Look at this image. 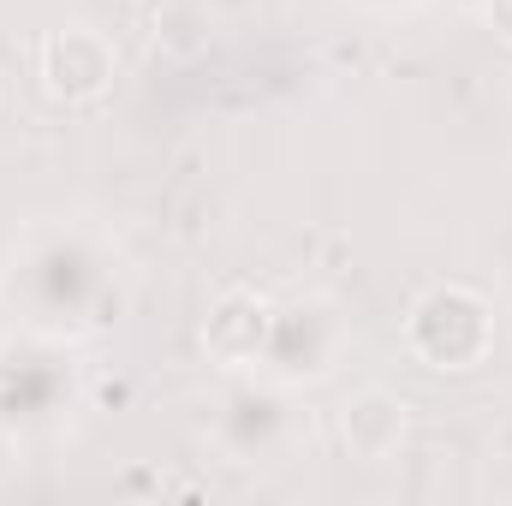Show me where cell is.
Wrapping results in <instances>:
<instances>
[{"label": "cell", "mask_w": 512, "mask_h": 506, "mask_svg": "<svg viewBox=\"0 0 512 506\" xmlns=\"http://www.w3.org/2000/svg\"><path fill=\"white\" fill-rule=\"evenodd\" d=\"M405 435V405L387 399V393H364L346 405V441L358 459H387Z\"/></svg>", "instance_id": "obj_2"}, {"label": "cell", "mask_w": 512, "mask_h": 506, "mask_svg": "<svg viewBox=\"0 0 512 506\" xmlns=\"http://www.w3.org/2000/svg\"><path fill=\"white\" fill-rule=\"evenodd\" d=\"M42 72H48V90L66 96V102H84L108 84L114 60H108V42L96 30H60L42 54Z\"/></svg>", "instance_id": "obj_1"}, {"label": "cell", "mask_w": 512, "mask_h": 506, "mask_svg": "<svg viewBox=\"0 0 512 506\" xmlns=\"http://www.w3.org/2000/svg\"><path fill=\"white\" fill-rule=\"evenodd\" d=\"M262 304H256L251 292H227L221 298V310L209 316V346L227 358V364H239V358H251L256 346H262Z\"/></svg>", "instance_id": "obj_3"}, {"label": "cell", "mask_w": 512, "mask_h": 506, "mask_svg": "<svg viewBox=\"0 0 512 506\" xmlns=\"http://www.w3.org/2000/svg\"><path fill=\"white\" fill-rule=\"evenodd\" d=\"M489 24H495V30L512 42V0H489Z\"/></svg>", "instance_id": "obj_4"}]
</instances>
